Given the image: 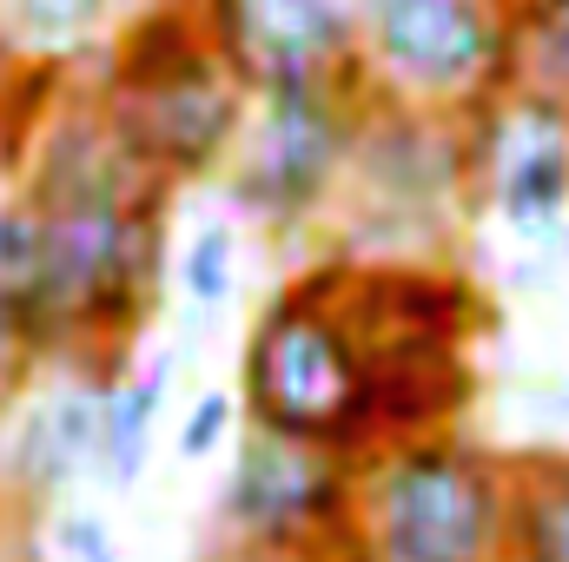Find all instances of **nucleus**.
Segmentation results:
<instances>
[{
    "instance_id": "obj_1",
    "label": "nucleus",
    "mask_w": 569,
    "mask_h": 562,
    "mask_svg": "<svg viewBox=\"0 0 569 562\" xmlns=\"http://www.w3.org/2000/svg\"><path fill=\"white\" fill-rule=\"evenodd\" d=\"M47 205V279L27 304V331L47 358L127 371L166 272V179L146 172L113 133L107 107H73L47 127L27 165Z\"/></svg>"
},
{
    "instance_id": "obj_2",
    "label": "nucleus",
    "mask_w": 569,
    "mask_h": 562,
    "mask_svg": "<svg viewBox=\"0 0 569 562\" xmlns=\"http://www.w3.org/2000/svg\"><path fill=\"white\" fill-rule=\"evenodd\" d=\"M510 456L463 430L358 450V510L345 562H503Z\"/></svg>"
},
{
    "instance_id": "obj_3",
    "label": "nucleus",
    "mask_w": 569,
    "mask_h": 562,
    "mask_svg": "<svg viewBox=\"0 0 569 562\" xmlns=\"http://www.w3.org/2000/svg\"><path fill=\"white\" fill-rule=\"evenodd\" d=\"M100 107L146 172L186 185L232 159L252 113V87L219 60L199 7H159L120 33Z\"/></svg>"
},
{
    "instance_id": "obj_4",
    "label": "nucleus",
    "mask_w": 569,
    "mask_h": 562,
    "mask_svg": "<svg viewBox=\"0 0 569 562\" xmlns=\"http://www.w3.org/2000/svg\"><path fill=\"white\" fill-rule=\"evenodd\" d=\"M371 344L338 298V259H325L259 311L239 351V411L266 430L371 450Z\"/></svg>"
},
{
    "instance_id": "obj_5",
    "label": "nucleus",
    "mask_w": 569,
    "mask_h": 562,
    "mask_svg": "<svg viewBox=\"0 0 569 562\" xmlns=\"http://www.w3.org/2000/svg\"><path fill=\"white\" fill-rule=\"evenodd\" d=\"M358 80L371 100L470 120L517 80L503 0H358Z\"/></svg>"
},
{
    "instance_id": "obj_6",
    "label": "nucleus",
    "mask_w": 569,
    "mask_h": 562,
    "mask_svg": "<svg viewBox=\"0 0 569 562\" xmlns=\"http://www.w3.org/2000/svg\"><path fill=\"white\" fill-rule=\"evenodd\" d=\"M351 219L371 245V259H425L443 245L450 212L477 199L470 179V120L425 113L398 100H371L351 179H345Z\"/></svg>"
},
{
    "instance_id": "obj_7",
    "label": "nucleus",
    "mask_w": 569,
    "mask_h": 562,
    "mask_svg": "<svg viewBox=\"0 0 569 562\" xmlns=\"http://www.w3.org/2000/svg\"><path fill=\"white\" fill-rule=\"evenodd\" d=\"M365 107H371V93L358 73L331 80V87L252 93L246 133L226 159L232 212L259 219L266 232H305L351 179Z\"/></svg>"
},
{
    "instance_id": "obj_8",
    "label": "nucleus",
    "mask_w": 569,
    "mask_h": 562,
    "mask_svg": "<svg viewBox=\"0 0 569 562\" xmlns=\"http://www.w3.org/2000/svg\"><path fill=\"white\" fill-rule=\"evenodd\" d=\"M358 510V450L246 423L219 490V530L246 550H345Z\"/></svg>"
},
{
    "instance_id": "obj_9",
    "label": "nucleus",
    "mask_w": 569,
    "mask_h": 562,
    "mask_svg": "<svg viewBox=\"0 0 569 562\" xmlns=\"http://www.w3.org/2000/svg\"><path fill=\"white\" fill-rule=\"evenodd\" d=\"M470 179L510 239H523V245L563 239L569 107L530 80H510L490 107L470 113Z\"/></svg>"
},
{
    "instance_id": "obj_10",
    "label": "nucleus",
    "mask_w": 569,
    "mask_h": 562,
    "mask_svg": "<svg viewBox=\"0 0 569 562\" xmlns=\"http://www.w3.org/2000/svg\"><path fill=\"white\" fill-rule=\"evenodd\" d=\"M199 20L252 93L358 73V0H199Z\"/></svg>"
},
{
    "instance_id": "obj_11",
    "label": "nucleus",
    "mask_w": 569,
    "mask_h": 562,
    "mask_svg": "<svg viewBox=\"0 0 569 562\" xmlns=\"http://www.w3.org/2000/svg\"><path fill=\"white\" fill-rule=\"evenodd\" d=\"M338 298L371 344V364L463 351L483 331V291L437 259H338Z\"/></svg>"
},
{
    "instance_id": "obj_12",
    "label": "nucleus",
    "mask_w": 569,
    "mask_h": 562,
    "mask_svg": "<svg viewBox=\"0 0 569 562\" xmlns=\"http://www.w3.org/2000/svg\"><path fill=\"white\" fill-rule=\"evenodd\" d=\"M107 378L113 371L67 358V371L47 391L13 398V496H20V516H47L53 503L73 496L80 476H100Z\"/></svg>"
},
{
    "instance_id": "obj_13",
    "label": "nucleus",
    "mask_w": 569,
    "mask_h": 562,
    "mask_svg": "<svg viewBox=\"0 0 569 562\" xmlns=\"http://www.w3.org/2000/svg\"><path fill=\"white\" fill-rule=\"evenodd\" d=\"M503 562H569V450L510 456Z\"/></svg>"
},
{
    "instance_id": "obj_14",
    "label": "nucleus",
    "mask_w": 569,
    "mask_h": 562,
    "mask_svg": "<svg viewBox=\"0 0 569 562\" xmlns=\"http://www.w3.org/2000/svg\"><path fill=\"white\" fill-rule=\"evenodd\" d=\"M127 0H0V47L13 67H67L87 53Z\"/></svg>"
},
{
    "instance_id": "obj_15",
    "label": "nucleus",
    "mask_w": 569,
    "mask_h": 562,
    "mask_svg": "<svg viewBox=\"0 0 569 562\" xmlns=\"http://www.w3.org/2000/svg\"><path fill=\"white\" fill-rule=\"evenodd\" d=\"M166 378H172V358H152V364H127L107 378V450H100V483L107 490H140L146 456H152V430L166 411Z\"/></svg>"
},
{
    "instance_id": "obj_16",
    "label": "nucleus",
    "mask_w": 569,
    "mask_h": 562,
    "mask_svg": "<svg viewBox=\"0 0 569 562\" xmlns=\"http://www.w3.org/2000/svg\"><path fill=\"white\" fill-rule=\"evenodd\" d=\"M40 279H47V205L27 172L20 179L0 172V291L27 311Z\"/></svg>"
},
{
    "instance_id": "obj_17",
    "label": "nucleus",
    "mask_w": 569,
    "mask_h": 562,
    "mask_svg": "<svg viewBox=\"0 0 569 562\" xmlns=\"http://www.w3.org/2000/svg\"><path fill=\"white\" fill-rule=\"evenodd\" d=\"M232 265H239V225L232 219H199L179 245V291L192 311H219L232 298Z\"/></svg>"
},
{
    "instance_id": "obj_18",
    "label": "nucleus",
    "mask_w": 569,
    "mask_h": 562,
    "mask_svg": "<svg viewBox=\"0 0 569 562\" xmlns=\"http://www.w3.org/2000/svg\"><path fill=\"white\" fill-rule=\"evenodd\" d=\"M47 530H53V556L60 562H127L120 543H113V530H107V516L80 510L73 496L47 510Z\"/></svg>"
},
{
    "instance_id": "obj_19",
    "label": "nucleus",
    "mask_w": 569,
    "mask_h": 562,
    "mask_svg": "<svg viewBox=\"0 0 569 562\" xmlns=\"http://www.w3.org/2000/svg\"><path fill=\"white\" fill-rule=\"evenodd\" d=\"M232 423H246V411L232 404V391H199L192 411L179 418V456H186V463L212 456V450L232 436Z\"/></svg>"
},
{
    "instance_id": "obj_20",
    "label": "nucleus",
    "mask_w": 569,
    "mask_h": 562,
    "mask_svg": "<svg viewBox=\"0 0 569 562\" xmlns=\"http://www.w3.org/2000/svg\"><path fill=\"white\" fill-rule=\"evenodd\" d=\"M33 364H40V344H33V331H27V311L0 291V404H13V398L27 391Z\"/></svg>"
},
{
    "instance_id": "obj_21",
    "label": "nucleus",
    "mask_w": 569,
    "mask_h": 562,
    "mask_svg": "<svg viewBox=\"0 0 569 562\" xmlns=\"http://www.w3.org/2000/svg\"><path fill=\"white\" fill-rule=\"evenodd\" d=\"M517 80L557 93L569 107V27H550V33H523L517 40Z\"/></svg>"
},
{
    "instance_id": "obj_22",
    "label": "nucleus",
    "mask_w": 569,
    "mask_h": 562,
    "mask_svg": "<svg viewBox=\"0 0 569 562\" xmlns=\"http://www.w3.org/2000/svg\"><path fill=\"white\" fill-rule=\"evenodd\" d=\"M510 20H517V40L523 33H550V27H569V0H503Z\"/></svg>"
},
{
    "instance_id": "obj_23",
    "label": "nucleus",
    "mask_w": 569,
    "mask_h": 562,
    "mask_svg": "<svg viewBox=\"0 0 569 562\" xmlns=\"http://www.w3.org/2000/svg\"><path fill=\"white\" fill-rule=\"evenodd\" d=\"M0 523H20V496H13V404H0Z\"/></svg>"
},
{
    "instance_id": "obj_24",
    "label": "nucleus",
    "mask_w": 569,
    "mask_h": 562,
    "mask_svg": "<svg viewBox=\"0 0 569 562\" xmlns=\"http://www.w3.org/2000/svg\"><path fill=\"white\" fill-rule=\"evenodd\" d=\"M212 562H345V550H246V543H226Z\"/></svg>"
},
{
    "instance_id": "obj_25",
    "label": "nucleus",
    "mask_w": 569,
    "mask_h": 562,
    "mask_svg": "<svg viewBox=\"0 0 569 562\" xmlns=\"http://www.w3.org/2000/svg\"><path fill=\"white\" fill-rule=\"evenodd\" d=\"M0 530H7V523H0ZM0 562H20V556H13V550H7V543H0Z\"/></svg>"
}]
</instances>
